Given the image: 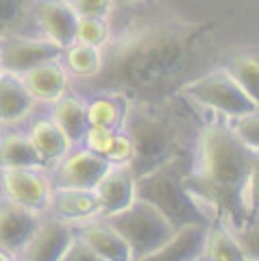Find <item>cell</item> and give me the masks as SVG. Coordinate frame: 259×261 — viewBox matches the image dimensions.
Listing matches in <instances>:
<instances>
[{
    "label": "cell",
    "mask_w": 259,
    "mask_h": 261,
    "mask_svg": "<svg viewBox=\"0 0 259 261\" xmlns=\"http://www.w3.org/2000/svg\"><path fill=\"white\" fill-rule=\"evenodd\" d=\"M61 261H100V259L96 257V252L90 246H87V242L81 240L74 233V238H72V242L68 244V248L63 250Z\"/></svg>",
    "instance_id": "obj_33"
},
{
    "label": "cell",
    "mask_w": 259,
    "mask_h": 261,
    "mask_svg": "<svg viewBox=\"0 0 259 261\" xmlns=\"http://www.w3.org/2000/svg\"><path fill=\"white\" fill-rule=\"evenodd\" d=\"M79 18H109L113 9L111 0H68Z\"/></svg>",
    "instance_id": "obj_31"
},
{
    "label": "cell",
    "mask_w": 259,
    "mask_h": 261,
    "mask_svg": "<svg viewBox=\"0 0 259 261\" xmlns=\"http://www.w3.org/2000/svg\"><path fill=\"white\" fill-rule=\"evenodd\" d=\"M116 130L118 128L90 124L85 130V135H83V140H81V146L107 159V154L111 150V144H113V140H116Z\"/></svg>",
    "instance_id": "obj_29"
},
{
    "label": "cell",
    "mask_w": 259,
    "mask_h": 261,
    "mask_svg": "<svg viewBox=\"0 0 259 261\" xmlns=\"http://www.w3.org/2000/svg\"><path fill=\"white\" fill-rule=\"evenodd\" d=\"M105 220L124 238L131 250V259H150L174 233L170 220L155 205L137 196L128 207Z\"/></svg>",
    "instance_id": "obj_5"
},
{
    "label": "cell",
    "mask_w": 259,
    "mask_h": 261,
    "mask_svg": "<svg viewBox=\"0 0 259 261\" xmlns=\"http://www.w3.org/2000/svg\"><path fill=\"white\" fill-rule=\"evenodd\" d=\"M0 198H3V183H0Z\"/></svg>",
    "instance_id": "obj_36"
},
{
    "label": "cell",
    "mask_w": 259,
    "mask_h": 261,
    "mask_svg": "<svg viewBox=\"0 0 259 261\" xmlns=\"http://www.w3.org/2000/svg\"><path fill=\"white\" fill-rule=\"evenodd\" d=\"M94 194L100 205V216L118 214L135 200V174L128 166L109 163L105 174L94 185Z\"/></svg>",
    "instance_id": "obj_12"
},
{
    "label": "cell",
    "mask_w": 259,
    "mask_h": 261,
    "mask_svg": "<svg viewBox=\"0 0 259 261\" xmlns=\"http://www.w3.org/2000/svg\"><path fill=\"white\" fill-rule=\"evenodd\" d=\"M257 154L231 133L226 122L212 120L200 126L192 168L183 183L212 222H222L231 228L246 224L240 192L246 178L257 172Z\"/></svg>",
    "instance_id": "obj_2"
},
{
    "label": "cell",
    "mask_w": 259,
    "mask_h": 261,
    "mask_svg": "<svg viewBox=\"0 0 259 261\" xmlns=\"http://www.w3.org/2000/svg\"><path fill=\"white\" fill-rule=\"evenodd\" d=\"M31 18L39 35L53 39L57 46L66 48L74 42L79 15L68 0H33Z\"/></svg>",
    "instance_id": "obj_11"
},
{
    "label": "cell",
    "mask_w": 259,
    "mask_h": 261,
    "mask_svg": "<svg viewBox=\"0 0 259 261\" xmlns=\"http://www.w3.org/2000/svg\"><path fill=\"white\" fill-rule=\"evenodd\" d=\"M0 259H15V255H13V252L11 250H7V248H0Z\"/></svg>",
    "instance_id": "obj_35"
},
{
    "label": "cell",
    "mask_w": 259,
    "mask_h": 261,
    "mask_svg": "<svg viewBox=\"0 0 259 261\" xmlns=\"http://www.w3.org/2000/svg\"><path fill=\"white\" fill-rule=\"evenodd\" d=\"M31 5L33 0H0V37L13 33L22 35L37 33L31 18Z\"/></svg>",
    "instance_id": "obj_26"
},
{
    "label": "cell",
    "mask_w": 259,
    "mask_h": 261,
    "mask_svg": "<svg viewBox=\"0 0 259 261\" xmlns=\"http://www.w3.org/2000/svg\"><path fill=\"white\" fill-rule=\"evenodd\" d=\"M61 46H57L53 39L39 35V33H33V35H22V33L3 35L0 37V74L22 76L42 61L61 57Z\"/></svg>",
    "instance_id": "obj_7"
},
{
    "label": "cell",
    "mask_w": 259,
    "mask_h": 261,
    "mask_svg": "<svg viewBox=\"0 0 259 261\" xmlns=\"http://www.w3.org/2000/svg\"><path fill=\"white\" fill-rule=\"evenodd\" d=\"M209 224L212 222H190V224L174 228V233L170 235V240L150 259H170V261L200 259Z\"/></svg>",
    "instance_id": "obj_17"
},
{
    "label": "cell",
    "mask_w": 259,
    "mask_h": 261,
    "mask_svg": "<svg viewBox=\"0 0 259 261\" xmlns=\"http://www.w3.org/2000/svg\"><path fill=\"white\" fill-rule=\"evenodd\" d=\"M50 118L55 120V124L66 133V137L70 140L72 146L81 144L87 126H90V122H87V105H85V100L83 98H79L76 94H68V92L53 102Z\"/></svg>",
    "instance_id": "obj_20"
},
{
    "label": "cell",
    "mask_w": 259,
    "mask_h": 261,
    "mask_svg": "<svg viewBox=\"0 0 259 261\" xmlns=\"http://www.w3.org/2000/svg\"><path fill=\"white\" fill-rule=\"evenodd\" d=\"M226 124H229L231 133L242 144L248 146L250 150L259 152V113L257 111H248V113H242V116L229 118Z\"/></svg>",
    "instance_id": "obj_28"
},
{
    "label": "cell",
    "mask_w": 259,
    "mask_h": 261,
    "mask_svg": "<svg viewBox=\"0 0 259 261\" xmlns=\"http://www.w3.org/2000/svg\"><path fill=\"white\" fill-rule=\"evenodd\" d=\"M61 61L66 65L70 79H76L81 83L94 79L100 72L102 65V48L85 46L79 42H72L61 50Z\"/></svg>",
    "instance_id": "obj_22"
},
{
    "label": "cell",
    "mask_w": 259,
    "mask_h": 261,
    "mask_svg": "<svg viewBox=\"0 0 259 261\" xmlns=\"http://www.w3.org/2000/svg\"><path fill=\"white\" fill-rule=\"evenodd\" d=\"M53 185L63 187H87L94 190L98 178L109 168V161L87 148H70L63 157L53 166Z\"/></svg>",
    "instance_id": "obj_10"
},
{
    "label": "cell",
    "mask_w": 259,
    "mask_h": 261,
    "mask_svg": "<svg viewBox=\"0 0 259 261\" xmlns=\"http://www.w3.org/2000/svg\"><path fill=\"white\" fill-rule=\"evenodd\" d=\"M46 214H50L59 220H66V222H72V224H79L90 218L100 216V205L94 190L55 185Z\"/></svg>",
    "instance_id": "obj_16"
},
{
    "label": "cell",
    "mask_w": 259,
    "mask_h": 261,
    "mask_svg": "<svg viewBox=\"0 0 259 261\" xmlns=\"http://www.w3.org/2000/svg\"><path fill=\"white\" fill-rule=\"evenodd\" d=\"M192 154L194 148L181 150L148 172L135 176V196L155 205L174 228L190 222H212L183 183L192 168Z\"/></svg>",
    "instance_id": "obj_4"
},
{
    "label": "cell",
    "mask_w": 259,
    "mask_h": 261,
    "mask_svg": "<svg viewBox=\"0 0 259 261\" xmlns=\"http://www.w3.org/2000/svg\"><path fill=\"white\" fill-rule=\"evenodd\" d=\"M214 24L161 18L122 31L102 48V65L85 81L92 92H109L126 102H161L179 96L196 76Z\"/></svg>",
    "instance_id": "obj_1"
},
{
    "label": "cell",
    "mask_w": 259,
    "mask_h": 261,
    "mask_svg": "<svg viewBox=\"0 0 259 261\" xmlns=\"http://www.w3.org/2000/svg\"><path fill=\"white\" fill-rule=\"evenodd\" d=\"M111 39V27L107 18H79L76 20V33L74 42L94 46V48H105Z\"/></svg>",
    "instance_id": "obj_27"
},
{
    "label": "cell",
    "mask_w": 259,
    "mask_h": 261,
    "mask_svg": "<svg viewBox=\"0 0 259 261\" xmlns=\"http://www.w3.org/2000/svg\"><path fill=\"white\" fill-rule=\"evenodd\" d=\"M22 85L33 96L35 102H48L53 105L57 98H61L68 92L70 74L63 65L61 57H53L48 61H42L35 68H31L27 74L20 76Z\"/></svg>",
    "instance_id": "obj_13"
},
{
    "label": "cell",
    "mask_w": 259,
    "mask_h": 261,
    "mask_svg": "<svg viewBox=\"0 0 259 261\" xmlns=\"http://www.w3.org/2000/svg\"><path fill=\"white\" fill-rule=\"evenodd\" d=\"M35 105L20 76L0 74V126H18L31 116Z\"/></svg>",
    "instance_id": "obj_19"
},
{
    "label": "cell",
    "mask_w": 259,
    "mask_h": 261,
    "mask_svg": "<svg viewBox=\"0 0 259 261\" xmlns=\"http://www.w3.org/2000/svg\"><path fill=\"white\" fill-rule=\"evenodd\" d=\"M233 233H236V240L240 244L242 252H244V259H257L259 257V228H257V222H246L242 226H236Z\"/></svg>",
    "instance_id": "obj_30"
},
{
    "label": "cell",
    "mask_w": 259,
    "mask_h": 261,
    "mask_svg": "<svg viewBox=\"0 0 259 261\" xmlns=\"http://www.w3.org/2000/svg\"><path fill=\"white\" fill-rule=\"evenodd\" d=\"M31 144H33L35 152L39 154V161H42L44 168H53L57 161H59L63 154H66L72 144L66 137V133L55 124V120L48 118H39L27 130Z\"/></svg>",
    "instance_id": "obj_18"
},
{
    "label": "cell",
    "mask_w": 259,
    "mask_h": 261,
    "mask_svg": "<svg viewBox=\"0 0 259 261\" xmlns=\"http://www.w3.org/2000/svg\"><path fill=\"white\" fill-rule=\"evenodd\" d=\"M113 7H124V5H135V3H142V0H111Z\"/></svg>",
    "instance_id": "obj_34"
},
{
    "label": "cell",
    "mask_w": 259,
    "mask_h": 261,
    "mask_svg": "<svg viewBox=\"0 0 259 261\" xmlns=\"http://www.w3.org/2000/svg\"><path fill=\"white\" fill-rule=\"evenodd\" d=\"M174 100L176 96L161 102H126L120 128L133 142V159L128 168L135 176L148 172L176 152L194 148L185 135V122L190 120Z\"/></svg>",
    "instance_id": "obj_3"
},
{
    "label": "cell",
    "mask_w": 259,
    "mask_h": 261,
    "mask_svg": "<svg viewBox=\"0 0 259 261\" xmlns=\"http://www.w3.org/2000/svg\"><path fill=\"white\" fill-rule=\"evenodd\" d=\"M200 259H226V261H242L244 259V252H242L240 244L236 240L233 228L222 224V222L209 224Z\"/></svg>",
    "instance_id": "obj_23"
},
{
    "label": "cell",
    "mask_w": 259,
    "mask_h": 261,
    "mask_svg": "<svg viewBox=\"0 0 259 261\" xmlns=\"http://www.w3.org/2000/svg\"><path fill=\"white\" fill-rule=\"evenodd\" d=\"M42 166L39 154L35 152L27 130H18L11 126H0V170L7 168H31Z\"/></svg>",
    "instance_id": "obj_21"
},
{
    "label": "cell",
    "mask_w": 259,
    "mask_h": 261,
    "mask_svg": "<svg viewBox=\"0 0 259 261\" xmlns=\"http://www.w3.org/2000/svg\"><path fill=\"white\" fill-rule=\"evenodd\" d=\"M0 183H3V196L22 207H29L39 214H46L50 205L53 178L44 166L31 168H7L0 170Z\"/></svg>",
    "instance_id": "obj_8"
},
{
    "label": "cell",
    "mask_w": 259,
    "mask_h": 261,
    "mask_svg": "<svg viewBox=\"0 0 259 261\" xmlns=\"http://www.w3.org/2000/svg\"><path fill=\"white\" fill-rule=\"evenodd\" d=\"M74 233L76 231L72 222L59 220L50 214H42L35 231L31 233L18 257L29 261H61L63 250L68 248Z\"/></svg>",
    "instance_id": "obj_9"
},
{
    "label": "cell",
    "mask_w": 259,
    "mask_h": 261,
    "mask_svg": "<svg viewBox=\"0 0 259 261\" xmlns=\"http://www.w3.org/2000/svg\"><path fill=\"white\" fill-rule=\"evenodd\" d=\"M133 159V142L122 128L116 130V140L111 144V150L107 154L109 163H120V166H128Z\"/></svg>",
    "instance_id": "obj_32"
},
{
    "label": "cell",
    "mask_w": 259,
    "mask_h": 261,
    "mask_svg": "<svg viewBox=\"0 0 259 261\" xmlns=\"http://www.w3.org/2000/svg\"><path fill=\"white\" fill-rule=\"evenodd\" d=\"M87 105V122L96 126L120 128L124 118L126 100L109 92H94V98Z\"/></svg>",
    "instance_id": "obj_24"
},
{
    "label": "cell",
    "mask_w": 259,
    "mask_h": 261,
    "mask_svg": "<svg viewBox=\"0 0 259 261\" xmlns=\"http://www.w3.org/2000/svg\"><path fill=\"white\" fill-rule=\"evenodd\" d=\"M183 100L190 105L222 116L224 120L242 116L248 111H257V102L253 96H248L236 81L229 76L224 68L207 70L203 74H196L181 89Z\"/></svg>",
    "instance_id": "obj_6"
},
{
    "label": "cell",
    "mask_w": 259,
    "mask_h": 261,
    "mask_svg": "<svg viewBox=\"0 0 259 261\" xmlns=\"http://www.w3.org/2000/svg\"><path fill=\"white\" fill-rule=\"evenodd\" d=\"M39 211L22 207L9 198H0V248L11 250L15 257L20 255L24 244L39 222Z\"/></svg>",
    "instance_id": "obj_14"
},
{
    "label": "cell",
    "mask_w": 259,
    "mask_h": 261,
    "mask_svg": "<svg viewBox=\"0 0 259 261\" xmlns=\"http://www.w3.org/2000/svg\"><path fill=\"white\" fill-rule=\"evenodd\" d=\"M74 231L81 240L87 242V246L96 252L100 261H131L128 244L102 216L74 224Z\"/></svg>",
    "instance_id": "obj_15"
},
{
    "label": "cell",
    "mask_w": 259,
    "mask_h": 261,
    "mask_svg": "<svg viewBox=\"0 0 259 261\" xmlns=\"http://www.w3.org/2000/svg\"><path fill=\"white\" fill-rule=\"evenodd\" d=\"M222 68L229 72V76L244 89L248 96L259 100V61L257 55L250 50H240L226 57Z\"/></svg>",
    "instance_id": "obj_25"
}]
</instances>
